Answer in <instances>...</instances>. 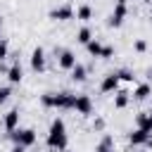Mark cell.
Returning a JSON list of instances; mask_svg holds the SVG:
<instances>
[{"instance_id": "7a4b0ae2", "label": "cell", "mask_w": 152, "mask_h": 152, "mask_svg": "<svg viewBox=\"0 0 152 152\" xmlns=\"http://www.w3.org/2000/svg\"><path fill=\"white\" fill-rule=\"evenodd\" d=\"M40 104L43 107H55V109H74L76 104V95L74 93H43L40 95Z\"/></svg>"}, {"instance_id": "2e32d148", "label": "cell", "mask_w": 152, "mask_h": 152, "mask_svg": "<svg viewBox=\"0 0 152 152\" xmlns=\"http://www.w3.org/2000/svg\"><path fill=\"white\" fill-rule=\"evenodd\" d=\"M88 78V69L83 66V64H76L74 69H71V81H76V83H83Z\"/></svg>"}, {"instance_id": "ba28073f", "label": "cell", "mask_w": 152, "mask_h": 152, "mask_svg": "<svg viewBox=\"0 0 152 152\" xmlns=\"http://www.w3.org/2000/svg\"><path fill=\"white\" fill-rule=\"evenodd\" d=\"M74 109H76L78 114H83V116L93 114V100H90V95H76V104H74Z\"/></svg>"}, {"instance_id": "8992f818", "label": "cell", "mask_w": 152, "mask_h": 152, "mask_svg": "<svg viewBox=\"0 0 152 152\" xmlns=\"http://www.w3.org/2000/svg\"><path fill=\"white\" fill-rule=\"evenodd\" d=\"M31 69L33 71H45V50L40 45L33 48V52H31Z\"/></svg>"}, {"instance_id": "5b68a950", "label": "cell", "mask_w": 152, "mask_h": 152, "mask_svg": "<svg viewBox=\"0 0 152 152\" xmlns=\"http://www.w3.org/2000/svg\"><path fill=\"white\" fill-rule=\"evenodd\" d=\"M50 19H55V21H69V19H74V7L69 2H64V5H59L55 10H50Z\"/></svg>"}, {"instance_id": "d6986e66", "label": "cell", "mask_w": 152, "mask_h": 152, "mask_svg": "<svg viewBox=\"0 0 152 152\" xmlns=\"http://www.w3.org/2000/svg\"><path fill=\"white\" fill-rule=\"evenodd\" d=\"M76 19H81V21L93 19V7H90V5H81V7L76 10Z\"/></svg>"}, {"instance_id": "52a82bcc", "label": "cell", "mask_w": 152, "mask_h": 152, "mask_svg": "<svg viewBox=\"0 0 152 152\" xmlns=\"http://www.w3.org/2000/svg\"><path fill=\"white\" fill-rule=\"evenodd\" d=\"M119 76H116V71H112V74H107L104 78H102V83H100V90L102 93H116L119 90Z\"/></svg>"}, {"instance_id": "603a6c76", "label": "cell", "mask_w": 152, "mask_h": 152, "mask_svg": "<svg viewBox=\"0 0 152 152\" xmlns=\"http://www.w3.org/2000/svg\"><path fill=\"white\" fill-rule=\"evenodd\" d=\"M133 50H135V52H145V50H147V40H142V38H138V40L133 43Z\"/></svg>"}, {"instance_id": "cb8c5ba5", "label": "cell", "mask_w": 152, "mask_h": 152, "mask_svg": "<svg viewBox=\"0 0 152 152\" xmlns=\"http://www.w3.org/2000/svg\"><path fill=\"white\" fill-rule=\"evenodd\" d=\"M100 57H102V59H109V57H114V48H112V45H102V52H100Z\"/></svg>"}, {"instance_id": "4fadbf2b", "label": "cell", "mask_w": 152, "mask_h": 152, "mask_svg": "<svg viewBox=\"0 0 152 152\" xmlns=\"http://www.w3.org/2000/svg\"><path fill=\"white\" fill-rule=\"evenodd\" d=\"M147 138H150V133L142 131V128H135V131L128 133V142H131V145H145Z\"/></svg>"}, {"instance_id": "f546056e", "label": "cell", "mask_w": 152, "mask_h": 152, "mask_svg": "<svg viewBox=\"0 0 152 152\" xmlns=\"http://www.w3.org/2000/svg\"><path fill=\"white\" fill-rule=\"evenodd\" d=\"M116 2H119V5H126V2H128V0H116Z\"/></svg>"}, {"instance_id": "5bb4252c", "label": "cell", "mask_w": 152, "mask_h": 152, "mask_svg": "<svg viewBox=\"0 0 152 152\" xmlns=\"http://www.w3.org/2000/svg\"><path fill=\"white\" fill-rule=\"evenodd\" d=\"M95 152H114V138H112L109 133H104L102 140L95 145Z\"/></svg>"}, {"instance_id": "ffe728a7", "label": "cell", "mask_w": 152, "mask_h": 152, "mask_svg": "<svg viewBox=\"0 0 152 152\" xmlns=\"http://www.w3.org/2000/svg\"><path fill=\"white\" fill-rule=\"evenodd\" d=\"M86 50H88V55H93V57H100V52H102V43L93 38V40L86 45Z\"/></svg>"}, {"instance_id": "3957f363", "label": "cell", "mask_w": 152, "mask_h": 152, "mask_svg": "<svg viewBox=\"0 0 152 152\" xmlns=\"http://www.w3.org/2000/svg\"><path fill=\"white\" fill-rule=\"evenodd\" d=\"M36 131L33 128H17V131H12L10 133V140L14 142V145H21V147H31L33 142H36Z\"/></svg>"}, {"instance_id": "484cf974", "label": "cell", "mask_w": 152, "mask_h": 152, "mask_svg": "<svg viewBox=\"0 0 152 152\" xmlns=\"http://www.w3.org/2000/svg\"><path fill=\"white\" fill-rule=\"evenodd\" d=\"M93 128H95V131H102V128H104V119H102V116H97V119L93 121Z\"/></svg>"}, {"instance_id": "4316f807", "label": "cell", "mask_w": 152, "mask_h": 152, "mask_svg": "<svg viewBox=\"0 0 152 152\" xmlns=\"http://www.w3.org/2000/svg\"><path fill=\"white\" fill-rule=\"evenodd\" d=\"M10 152H24V147H21V145H14V147H12Z\"/></svg>"}, {"instance_id": "83f0119b", "label": "cell", "mask_w": 152, "mask_h": 152, "mask_svg": "<svg viewBox=\"0 0 152 152\" xmlns=\"http://www.w3.org/2000/svg\"><path fill=\"white\" fill-rule=\"evenodd\" d=\"M147 147H152V133H150V138H147V142H145Z\"/></svg>"}, {"instance_id": "1f68e13d", "label": "cell", "mask_w": 152, "mask_h": 152, "mask_svg": "<svg viewBox=\"0 0 152 152\" xmlns=\"http://www.w3.org/2000/svg\"><path fill=\"white\" fill-rule=\"evenodd\" d=\"M142 2H152V0H142Z\"/></svg>"}, {"instance_id": "44dd1931", "label": "cell", "mask_w": 152, "mask_h": 152, "mask_svg": "<svg viewBox=\"0 0 152 152\" xmlns=\"http://www.w3.org/2000/svg\"><path fill=\"white\" fill-rule=\"evenodd\" d=\"M116 76H119V81H124V83H131V81H133V71H128V69H119Z\"/></svg>"}, {"instance_id": "ac0fdd59", "label": "cell", "mask_w": 152, "mask_h": 152, "mask_svg": "<svg viewBox=\"0 0 152 152\" xmlns=\"http://www.w3.org/2000/svg\"><path fill=\"white\" fill-rule=\"evenodd\" d=\"M76 40H78L81 45H88V43L93 40V31H90V26H81L78 33H76Z\"/></svg>"}, {"instance_id": "d4e9b609", "label": "cell", "mask_w": 152, "mask_h": 152, "mask_svg": "<svg viewBox=\"0 0 152 152\" xmlns=\"http://www.w3.org/2000/svg\"><path fill=\"white\" fill-rule=\"evenodd\" d=\"M7 52H10V45H7V40H5V38H0V62L7 57Z\"/></svg>"}, {"instance_id": "7402d4cb", "label": "cell", "mask_w": 152, "mask_h": 152, "mask_svg": "<svg viewBox=\"0 0 152 152\" xmlns=\"http://www.w3.org/2000/svg\"><path fill=\"white\" fill-rule=\"evenodd\" d=\"M10 95H12V88H10V86H2V88H0V104H5V102L10 100Z\"/></svg>"}, {"instance_id": "6da1fadb", "label": "cell", "mask_w": 152, "mask_h": 152, "mask_svg": "<svg viewBox=\"0 0 152 152\" xmlns=\"http://www.w3.org/2000/svg\"><path fill=\"white\" fill-rule=\"evenodd\" d=\"M66 145H69L66 126H64V119H59V116H57V119L50 124V131H48V147H50V150L62 152V150H66Z\"/></svg>"}, {"instance_id": "4dcf8cb0", "label": "cell", "mask_w": 152, "mask_h": 152, "mask_svg": "<svg viewBox=\"0 0 152 152\" xmlns=\"http://www.w3.org/2000/svg\"><path fill=\"white\" fill-rule=\"evenodd\" d=\"M0 28H2V17H0Z\"/></svg>"}, {"instance_id": "e0dca14e", "label": "cell", "mask_w": 152, "mask_h": 152, "mask_svg": "<svg viewBox=\"0 0 152 152\" xmlns=\"http://www.w3.org/2000/svg\"><path fill=\"white\" fill-rule=\"evenodd\" d=\"M128 102H131V95H128L126 90H116V93H114V107H116V109H124Z\"/></svg>"}, {"instance_id": "7c38bea8", "label": "cell", "mask_w": 152, "mask_h": 152, "mask_svg": "<svg viewBox=\"0 0 152 152\" xmlns=\"http://www.w3.org/2000/svg\"><path fill=\"white\" fill-rule=\"evenodd\" d=\"M21 78H24V69H21L19 62H14V64L7 69V81H10V83H21Z\"/></svg>"}, {"instance_id": "9a60e30c", "label": "cell", "mask_w": 152, "mask_h": 152, "mask_svg": "<svg viewBox=\"0 0 152 152\" xmlns=\"http://www.w3.org/2000/svg\"><path fill=\"white\" fill-rule=\"evenodd\" d=\"M152 95V86L150 83H140V86H135V90H133V100H147Z\"/></svg>"}, {"instance_id": "8fae6325", "label": "cell", "mask_w": 152, "mask_h": 152, "mask_svg": "<svg viewBox=\"0 0 152 152\" xmlns=\"http://www.w3.org/2000/svg\"><path fill=\"white\" fill-rule=\"evenodd\" d=\"M135 128H142V131L152 133V112H140L135 116Z\"/></svg>"}, {"instance_id": "277c9868", "label": "cell", "mask_w": 152, "mask_h": 152, "mask_svg": "<svg viewBox=\"0 0 152 152\" xmlns=\"http://www.w3.org/2000/svg\"><path fill=\"white\" fill-rule=\"evenodd\" d=\"M126 14H128V7L116 2V5H114V12L107 17V26H109V28H116V26H121V24H124V19H126Z\"/></svg>"}, {"instance_id": "f1b7e54d", "label": "cell", "mask_w": 152, "mask_h": 152, "mask_svg": "<svg viewBox=\"0 0 152 152\" xmlns=\"http://www.w3.org/2000/svg\"><path fill=\"white\" fill-rule=\"evenodd\" d=\"M147 78H150V83H152V66L147 69Z\"/></svg>"}, {"instance_id": "9c48e42d", "label": "cell", "mask_w": 152, "mask_h": 152, "mask_svg": "<svg viewBox=\"0 0 152 152\" xmlns=\"http://www.w3.org/2000/svg\"><path fill=\"white\" fill-rule=\"evenodd\" d=\"M76 64H78V62H76V55H74L71 50H59V66H62V69H69V71H71Z\"/></svg>"}, {"instance_id": "30bf717a", "label": "cell", "mask_w": 152, "mask_h": 152, "mask_svg": "<svg viewBox=\"0 0 152 152\" xmlns=\"http://www.w3.org/2000/svg\"><path fill=\"white\" fill-rule=\"evenodd\" d=\"M2 124H5L7 133L17 131V126H19V109H10V112L5 114V119H2Z\"/></svg>"}]
</instances>
